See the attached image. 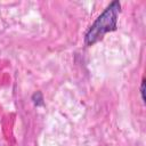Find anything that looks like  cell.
Here are the masks:
<instances>
[{
	"instance_id": "6da1fadb",
	"label": "cell",
	"mask_w": 146,
	"mask_h": 146,
	"mask_svg": "<svg viewBox=\"0 0 146 146\" xmlns=\"http://www.w3.org/2000/svg\"><path fill=\"white\" fill-rule=\"evenodd\" d=\"M119 13L120 3L117 1H113L89 29L86 35V43L88 46H91L95 42L99 41L107 32L114 31L116 29V19Z\"/></svg>"
}]
</instances>
